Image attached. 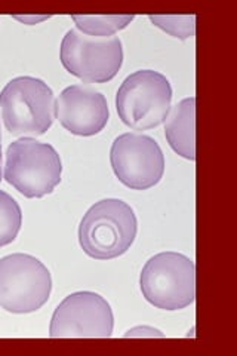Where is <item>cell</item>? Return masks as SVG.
I'll return each mask as SVG.
<instances>
[{
    "mask_svg": "<svg viewBox=\"0 0 237 356\" xmlns=\"http://www.w3.org/2000/svg\"><path fill=\"white\" fill-rule=\"evenodd\" d=\"M138 233L135 211L122 199H103L86 211L79 226V243L88 257L113 260L128 252Z\"/></svg>",
    "mask_w": 237,
    "mask_h": 356,
    "instance_id": "obj_1",
    "label": "cell"
},
{
    "mask_svg": "<svg viewBox=\"0 0 237 356\" xmlns=\"http://www.w3.org/2000/svg\"><path fill=\"white\" fill-rule=\"evenodd\" d=\"M123 337H126V339H129V337H152V339L159 337V339H163L165 334L153 327L141 325V327H135V328L129 330Z\"/></svg>",
    "mask_w": 237,
    "mask_h": 356,
    "instance_id": "obj_15",
    "label": "cell"
},
{
    "mask_svg": "<svg viewBox=\"0 0 237 356\" xmlns=\"http://www.w3.org/2000/svg\"><path fill=\"white\" fill-rule=\"evenodd\" d=\"M55 118L73 136H97L110 119L107 98L89 85L67 86L55 99Z\"/></svg>",
    "mask_w": 237,
    "mask_h": 356,
    "instance_id": "obj_10",
    "label": "cell"
},
{
    "mask_svg": "<svg viewBox=\"0 0 237 356\" xmlns=\"http://www.w3.org/2000/svg\"><path fill=\"white\" fill-rule=\"evenodd\" d=\"M115 330V315L107 300L92 291L67 296L55 309L51 339H108Z\"/></svg>",
    "mask_w": 237,
    "mask_h": 356,
    "instance_id": "obj_9",
    "label": "cell"
},
{
    "mask_svg": "<svg viewBox=\"0 0 237 356\" xmlns=\"http://www.w3.org/2000/svg\"><path fill=\"white\" fill-rule=\"evenodd\" d=\"M149 19L169 36L187 40L196 35V15H149Z\"/></svg>",
    "mask_w": 237,
    "mask_h": 356,
    "instance_id": "obj_14",
    "label": "cell"
},
{
    "mask_svg": "<svg viewBox=\"0 0 237 356\" xmlns=\"http://www.w3.org/2000/svg\"><path fill=\"white\" fill-rule=\"evenodd\" d=\"M110 163L119 181L132 191H149L165 174V154L157 141L140 132H126L115 138Z\"/></svg>",
    "mask_w": 237,
    "mask_h": 356,
    "instance_id": "obj_8",
    "label": "cell"
},
{
    "mask_svg": "<svg viewBox=\"0 0 237 356\" xmlns=\"http://www.w3.org/2000/svg\"><path fill=\"white\" fill-rule=\"evenodd\" d=\"M13 18L22 22V24L35 26V24H39V22H42V21L49 19L51 15H14Z\"/></svg>",
    "mask_w": 237,
    "mask_h": 356,
    "instance_id": "obj_16",
    "label": "cell"
},
{
    "mask_svg": "<svg viewBox=\"0 0 237 356\" xmlns=\"http://www.w3.org/2000/svg\"><path fill=\"white\" fill-rule=\"evenodd\" d=\"M135 15H73L76 29L88 36L111 38L126 29Z\"/></svg>",
    "mask_w": 237,
    "mask_h": 356,
    "instance_id": "obj_12",
    "label": "cell"
},
{
    "mask_svg": "<svg viewBox=\"0 0 237 356\" xmlns=\"http://www.w3.org/2000/svg\"><path fill=\"white\" fill-rule=\"evenodd\" d=\"M61 175L63 162L51 144L22 137L8 146L3 178L24 197L51 195L61 183Z\"/></svg>",
    "mask_w": 237,
    "mask_h": 356,
    "instance_id": "obj_2",
    "label": "cell"
},
{
    "mask_svg": "<svg viewBox=\"0 0 237 356\" xmlns=\"http://www.w3.org/2000/svg\"><path fill=\"white\" fill-rule=\"evenodd\" d=\"M3 178V158H2V131H0V181Z\"/></svg>",
    "mask_w": 237,
    "mask_h": 356,
    "instance_id": "obj_17",
    "label": "cell"
},
{
    "mask_svg": "<svg viewBox=\"0 0 237 356\" xmlns=\"http://www.w3.org/2000/svg\"><path fill=\"white\" fill-rule=\"evenodd\" d=\"M172 107V86L154 70H138L122 82L116 94L120 120L133 131L161 127Z\"/></svg>",
    "mask_w": 237,
    "mask_h": 356,
    "instance_id": "obj_5",
    "label": "cell"
},
{
    "mask_svg": "<svg viewBox=\"0 0 237 356\" xmlns=\"http://www.w3.org/2000/svg\"><path fill=\"white\" fill-rule=\"evenodd\" d=\"M60 60L82 82L107 83L122 69L123 44L117 36L94 38L72 29L63 38Z\"/></svg>",
    "mask_w": 237,
    "mask_h": 356,
    "instance_id": "obj_7",
    "label": "cell"
},
{
    "mask_svg": "<svg viewBox=\"0 0 237 356\" xmlns=\"http://www.w3.org/2000/svg\"><path fill=\"white\" fill-rule=\"evenodd\" d=\"M144 298L162 310H181L196 300V266L187 255L166 251L153 255L141 270Z\"/></svg>",
    "mask_w": 237,
    "mask_h": 356,
    "instance_id": "obj_4",
    "label": "cell"
},
{
    "mask_svg": "<svg viewBox=\"0 0 237 356\" xmlns=\"http://www.w3.org/2000/svg\"><path fill=\"white\" fill-rule=\"evenodd\" d=\"M165 137L171 149L187 161H196V98L188 97L171 107L165 120Z\"/></svg>",
    "mask_w": 237,
    "mask_h": 356,
    "instance_id": "obj_11",
    "label": "cell"
},
{
    "mask_svg": "<svg viewBox=\"0 0 237 356\" xmlns=\"http://www.w3.org/2000/svg\"><path fill=\"white\" fill-rule=\"evenodd\" d=\"M22 226V211L9 193L0 191V248L13 243Z\"/></svg>",
    "mask_w": 237,
    "mask_h": 356,
    "instance_id": "obj_13",
    "label": "cell"
},
{
    "mask_svg": "<svg viewBox=\"0 0 237 356\" xmlns=\"http://www.w3.org/2000/svg\"><path fill=\"white\" fill-rule=\"evenodd\" d=\"M51 293V272L39 259L22 252L0 259V309L33 314L48 303Z\"/></svg>",
    "mask_w": 237,
    "mask_h": 356,
    "instance_id": "obj_6",
    "label": "cell"
},
{
    "mask_svg": "<svg viewBox=\"0 0 237 356\" xmlns=\"http://www.w3.org/2000/svg\"><path fill=\"white\" fill-rule=\"evenodd\" d=\"M0 115L14 137H40L55 120L54 91L38 77H15L0 92Z\"/></svg>",
    "mask_w": 237,
    "mask_h": 356,
    "instance_id": "obj_3",
    "label": "cell"
}]
</instances>
